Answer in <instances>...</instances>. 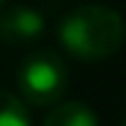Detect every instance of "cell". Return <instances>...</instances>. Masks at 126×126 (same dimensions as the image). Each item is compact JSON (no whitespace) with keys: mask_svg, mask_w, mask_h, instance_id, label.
Here are the masks:
<instances>
[{"mask_svg":"<svg viewBox=\"0 0 126 126\" xmlns=\"http://www.w3.org/2000/svg\"><path fill=\"white\" fill-rule=\"evenodd\" d=\"M44 126H98V116L82 100H57V106L44 118Z\"/></svg>","mask_w":126,"mask_h":126,"instance_id":"obj_4","label":"cell"},{"mask_svg":"<svg viewBox=\"0 0 126 126\" xmlns=\"http://www.w3.org/2000/svg\"><path fill=\"white\" fill-rule=\"evenodd\" d=\"M0 126H31L28 108L8 90H0Z\"/></svg>","mask_w":126,"mask_h":126,"instance_id":"obj_5","label":"cell"},{"mask_svg":"<svg viewBox=\"0 0 126 126\" xmlns=\"http://www.w3.org/2000/svg\"><path fill=\"white\" fill-rule=\"evenodd\" d=\"M3 3H5V0H0V5H3Z\"/></svg>","mask_w":126,"mask_h":126,"instance_id":"obj_6","label":"cell"},{"mask_svg":"<svg viewBox=\"0 0 126 126\" xmlns=\"http://www.w3.org/2000/svg\"><path fill=\"white\" fill-rule=\"evenodd\" d=\"M67 64L57 51L39 49L28 54L18 67V90L31 106H54L67 90Z\"/></svg>","mask_w":126,"mask_h":126,"instance_id":"obj_2","label":"cell"},{"mask_svg":"<svg viewBox=\"0 0 126 126\" xmlns=\"http://www.w3.org/2000/svg\"><path fill=\"white\" fill-rule=\"evenodd\" d=\"M59 41L72 57L100 62L113 57L124 44V21L108 5H77L59 21Z\"/></svg>","mask_w":126,"mask_h":126,"instance_id":"obj_1","label":"cell"},{"mask_svg":"<svg viewBox=\"0 0 126 126\" xmlns=\"http://www.w3.org/2000/svg\"><path fill=\"white\" fill-rule=\"evenodd\" d=\"M121 126H124V124H121Z\"/></svg>","mask_w":126,"mask_h":126,"instance_id":"obj_7","label":"cell"},{"mask_svg":"<svg viewBox=\"0 0 126 126\" xmlns=\"http://www.w3.org/2000/svg\"><path fill=\"white\" fill-rule=\"evenodd\" d=\"M47 21L31 5H8L0 8V39L10 47L33 44L44 36Z\"/></svg>","mask_w":126,"mask_h":126,"instance_id":"obj_3","label":"cell"}]
</instances>
